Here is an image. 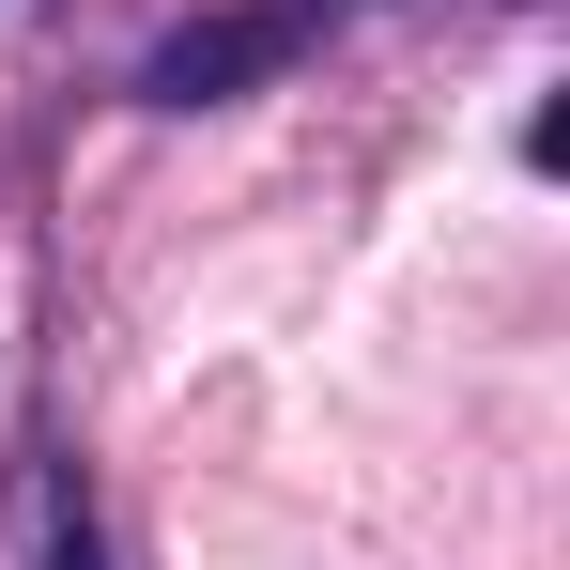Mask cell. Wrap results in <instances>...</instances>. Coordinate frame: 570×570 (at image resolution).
<instances>
[{
	"instance_id": "obj_1",
	"label": "cell",
	"mask_w": 570,
	"mask_h": 570,
	"mask_svg": "<svg viewBox=\"0 0 570 570\" xmlns=\"http://www.w3.org/2000/svg\"><path fill=\"white\" fill-rule=\"evenodd\" d=\"M263 62H293V16H200V31L155 47V94L200 108V94H232V78H263Z\"/></svg>"
}]
</instances>
